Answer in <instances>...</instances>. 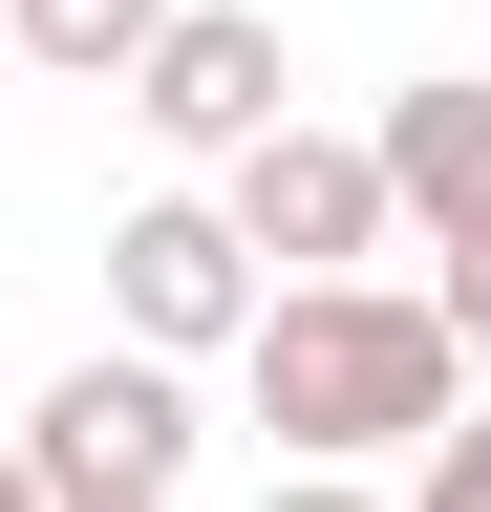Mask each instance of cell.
<instances>
[{
    "label": "cell",
    "mask_w": 491,
    "mask_h": 512,
    "mask_svg": "<svg viewBox=\"0 0 491 512\" xmlns=\"http://www.w3.org/2000/svg\"><path fill=\"white\" fill-rule=\"evenodd\" d=\"M427 299H449V342L491 363V256H449V278H427Z\"/></svg>",
    "instance_id": "10"
},
{
    "label": "cell",
    "mask_w": 491,
    "mask_h": 512,
    "mask_svg": "<svg viewBox=\"0 0 491 512\" xmlns=\"http://www.w3.org/2000/svg\"><path fill=\"white\" fill-rule=\"evenodd\" d=\"M257 299H278V278L235 256L214 192H150V214L107 235V320H129L150 363H235V342H257Z\"/></svg>",
    "instance_id": "4"
},
{
    "label": "cell",
    "mask_w": 491,
    "mask_h": 512,
    "mask_svg": "<svg viewBox=\"0 0 491 512\" xmlns=\"http://www.w3.org/2000/svg\"><path fill=\"white\" fill-rule=\"evenodd\" d=\"M0 512H43V470H22V427H0Z\"/></svg>",
    "instance_id": "11"
},
{
    "label": "cell",
    "mask_w": 491,
    "mask_h": 512,
    "mask_svg": "<svg viewBox=\"0 0 491 512\" xmlns=\"http://www.w3.org/2000/svg\"><path fill=\"white\" fill-rule=\"evenodd\" d=\"M235 384H257L278 470H385V448H427L470 406V342H449V299H406V278H278L257 342H235Z\"/></svg>",
    "instance_id": "1"
},
{
    "label": "cell",
    "mask_w": 491,
    "mask_h": 512,
    "mask_svg": "<svg viewBox=\"0 0 491 512\" xmlns=\"http://www.w3.org/2000/svg\"><path fill=\"white\" fill-rule=\"evenodd\" d=\"M0 86H22V64H0Z\"/></svg>",
    "instance_id": "12"
},
{
    "label": "cell",
    "mask_w": 491,
    "mask_h": 512,
    "mask_svg": "<svg viewBox=\"0 0 491 512\" xmlns=\"http://www.w3.org/2000/svg\"><path fill=\"white\" fill-rule=\"evenodd\" d=\"M406 512H491V384H470L449 427H427V491H406Z\"/></svg>",
    "instance_id": "8"
},
{
    "label": "cell",
    "mask_w": 491,
    "mask_h": 512,
    "mask_svg": "<svg viewBox=\"0 0 491 512\" xmlns=\"http://www.w3.org/2000/svg\"><path fill=\"white\" fill-rule=\"evenodd\" d=\"M129 107H150V150L235 171L257 128H299V64H278V22H257V0H171V22H150V64H129Z\"/></svg>",
    "instance_id": "5"
},
{
    "label": "cell",
    "mask_w": 491,
    "mask_h": 512,
    "mask_svg": "<svg viewBox=\"0 0 491 512\" xmlns=\"http://www.w3.org/2000/svg\"><path fill=\"white\" fill-rule=\"evenodd\" d=\"M22 470L43 512H171V470H193V363H150V342H86L65 384H22Z\"/></svg>",
    "instance_id": "2"
},
{
    "label": "cell",
    "mask_w": 491,
    "mask_h": 512,
    "mask_svg": "<svg viewBox=\"0 0 491 512\" xmlns=\"http://www.w3.org/2000/svg\"><path fill=\"white\" fill-rule=\"evenodd\" d=\"M150 22L171 0H0V64H22V86H129Z\"/></svg>",
    "instance_id": "7"
},
{
    "label": "cell",
    "mask_w": 491,
    "mask_h": 512,
    "mask_svg": "<svg viewBox=\"0 0 491 512\" xmlns=\"http://www.w3.org/2000/svg\"><path fill=\"white\" fill-rule=\"evenodd\" d=\"M214 214L257 278H363L385 256V171H363V128H257V150L214 171Z\"/></svg>",
    "instance_id": "3"
},
{
    "label": "cell",
    "mask_w": 491,
    "mask_h": 512,
    "mask_svg": "<svg viewBox=\"0 0 491 512\" xmlns=\"http://www.w3.org/2000/svg\"><path fill=\"white\" fill-rule=\"evenodd\" d=\"M257 512H406V491H363V470H278Z\"/></svg>",
    "instance_id": "9"
},
{
    "label": "cell",
    "mask_w": 491,
    "mask_h": 512,
    "mask_svg": "<svg viewBox=\"0 0 491 512\" xmlns=\"http://www.w3.org/2000/svg\"><path fill=\"white\" fill-rule=\"evenodd\" d=\"M363 171H385V235H427V256H491V86H470V64L385 86Z\"/></svg>",
    "instance_id": "6"
}]
</instances>
